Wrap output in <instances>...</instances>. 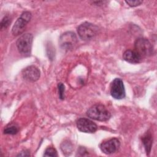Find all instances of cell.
<instances>
[{"mask_svg": "<svg viewBox=\"0 0 157 157\" xmlns=\"http://www.w3.org/2000/svg\"><path fill=\"white\" fill-rule=\"evenodd\" d=\"M143 144L144 145L145 147V151L147 153V155H149L150 151H151V146H152V144H153V137L152 136L150 132H147L143 137L142 139Z\"/></svg>", "mask_w": 157, "mask_h": 157, "instance_id": "obj_12", "label": "cell"}, {"mask_svg": "<svg viewBox=\"0 0 157 157\" xmlns=\"http://www.w3.org/2000/svg\"><path fill=\"white\" fill-rule=\"evenodd\" d=\"M136 52L142 58L152 55L153 47L150 41L145 38H139L134 43Z\"/></svg>", "mask_w": 157, "mask_h": 157, "instance_id": "obj_3", "label": "cell"}, {"mask_svg": "<svg viewBox=\"0 0 157 157\" xmlns=\"http://www.w3.org/2000/svg\"><path fill=\"white\" fill-rule=\"evenodd\" d=\"M98 26L88 22H84L77 28L78 36L83 40H89L93 39L98 34Z\"/></svg>", "mask_w": 157, "mask_h": 157, "instance_id": "obj_2", "label": "cell"}, {"mask_svg": "<svg viewBox=\"0 0 157 157\" xmlns=\"http://www.w3.org/2000/svg\"><path fill=\"white\" fill-rule=\"evenodd\" d=\"M110 94L116 99H121L125 97V89L123 80L115 78L110 85Z\"/></svg>", "mask_w": 157, "mask_h": 157, "instance_id": "obj_6", "label": "cell"}, {"mask_svg": "<svg viewBox=\"0 0 157 157\" xmlns=\"http://www.w3.org/2000/svg\"><path fill=\"white\" fill-rule=\"evenodd\" d=\"M125 2L131 7H136L142 3V1H125Z\"/></svg>", "mask_w": 157, "mask_h": 157, "instance_id": "obj_17", "label": "cell"}, {"mask_svg": "<svg viewBox=\"0 0 157 157\" xmlns=\"http://www.w3.org/2000/svg\"><path fill=\"white\" fill-rule=\"evenodd\" d=\"M86 115L97 121H105L110 119L111 114L106 107L102 104H95L86 112Z\"/></svg>", "mask_w": 157, "mask_h": 157, "instance_id": "obj_1", "label": "cell"}, {"mask_svg": "<svg viewBox=\"0 0 157 157\" xmlns=\"http://www.w3.org/2000/svg\"><path fill=\"white\" fill-rule=\"evenodd\" d=\"M29 155H30L29 152H28L26 150H25V151H22L21 152H20V153H19L17 156H28Z\"/></svg>", "mask_w": 157, "mask_h": 157, "instance_id": "obj_18", "label": "cell"}, {"mask_svg": "<svg viewBox=\"0 0 157 157\" xmlns=\"http://www.w3.org/2000/svg\"><path fill=\"white\" fill-rule=\"evenodd\" d=\"M59 42L63 50H69L72 49L77 42V38L75 33L72 32H66L59 38Z\"/></svg>", "mask_w": 157, "mask_h": 157, "instance_id": "obj_7", "label": "cell"}, {"mask_svg": "<svg viewBox=\"0 0 157 157\" xmlns=\"http://www.w3.org/2000/svg\"><path fill=\"white\" fill-rule=\"evenodd\" d=\"M59 98L61 99H64V85L62 83H59L58 85Z\"/></svg>", "mask_w": 157, "mask_h": 157, "instance_id": "obj_16", "label": "cell"}, {"mask_svg": "<svg viewBox=\"0 0 157 157\" xmlns=\"http://www.w3.org/2000/svg\"><path fill=\"white\" fill-rule=\"evenodd\" d=\"M10 23V19L8 16L4 17L1 22V29H4L7 28Z\"/></svg>", "mask_w": 157, "mask_h": 157, "instance_id": "obj_15", "label": "cell"}, {"mask_svg": "<svg viewBox=\"0 0 157 157\" xmlns=\"http://www.w3.org/2000/svg\"><path fill=\"white\" fill-rule=\"evenodd\" d=\"M40 71L34 66H30L22 71L23 78L28 82H36L40 77Z\"/></svg>", "mask_w": 157, "mask_h": 157, "instance_id": "obj_10", "label": "cell"}, {"mask_svg": "<svg viewBox=\"0 0 157 157\" xmlns=\"http://www.w3.org/2000/svg\"><path fill=\"white\" fill-rule=\"evenodd\" d=\"M33 39V36L31 33H25L20 36L16 42V45L20 53L28 55L30 53Z\"/></svg>", "mask_w": 157, "mask_h": 157, "instance_id": "obj_4", "label": "cell"}, {"mask_svg": "<svg viewBox=\"0 0 157 157\" xmlns=\"http://www.w3.org/2000/svg\"><path fill=\"white\" fill-rule=\"evenodd\" d=\"M77 127L78 129L86 133H93L98 129L97 125L91 120L85 118H80L77 121Z\"/></svg>", "mask_w": 157, "mask_h": 157, "instance_id": "obj_9", "label": "cell"}, {"mask_svg": "<svg viewBox=\"0 0 157 157\" xmlns=\"http://www.w3.org/2000/svg\"><path fill=\"white\" fill-rule=\"evenodd\" d=\"M32 15L30 12H23L17 20L12 29V33L14 36L21 34L25 30L26 25L29 22Z\"/></svg>", "mask_w": 157, "mask_h": 157, "instance_id": "obj_5", "label": "cell"}, {"mask_svg": "<svg viewBox=\"0 0 157 157\" xmlns=\"http://www.w3.org/2000/svg\"><path fill=\"white\" fill-rule=\"evenodd\" d=\"M44 156H52V157L58 156L57 151L53 147H48L44 152Z\"/></svg>", "mask_w": 157, "mask_h": 157, "instance_id": "obj_14", "label": "cell"}, {"mask_svg": "<svg viewBox=\"0 0 157 157\" xmlns=\"http://www.w3.org/2000/svg\"><path fill=\"white\" fill-rule=\"evenodd\" d=\"M120 145V140L117 138H112L102 142L100 144V149L105 154H112L116 152Z\"/></svg>", "mask_w": 157, "mask_h": 157, "instance_id": "obj_8", "label": "cell"}, {"mask_svg": "<svg viewBox=\"0 0 157 157\" xmlns=\"http://www.w3.org/2000/svg\"><path fill=\"white\" fill-rule=\"evenodd\" d=\"M18 131V126L15 124H10L8 125L4 130V133L6 134L13 135L17 133Z\"/></svg>", "mask_w": 157, "mask_h": 157, "instance_id": "obj_13", "label": "cell"}, {"mask_svg": "<svg viewBox=\"0 0 157 157\" xmlns=\"http://www.w3.org/2000/svg\"><path fill=\"white\" fill-rule=\"evenodd\" d=\"M123 59L130 63L137 64L142 61V57L134 50H128L123 54Z\"/></svg>", "mask_w": 157, "mask_h": 157, "instance_id": "obj_11", "label": "cell"}]
</instances>
